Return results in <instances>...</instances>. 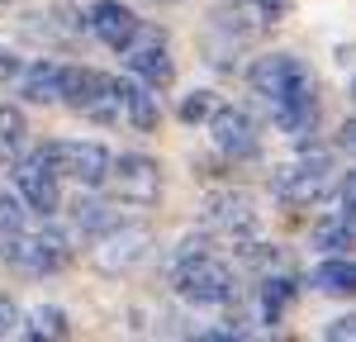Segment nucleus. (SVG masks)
I'll return each instance as SVG.
<instances>
[{
	"mask_svg": "<svg viewBox=\"0 0 356 342\" xmlns=\"http://www.w3.org/2000/svg\"><path fill=\"white\" fill-rule=\"evenodd\" d=\"M110 90H114V110L124 114L134 129H143V133H147V129H157L162 110H157V100L147 95V86L124 81V76H119V81H110Z\"/></svg>",
	"mask_w": 356,
	"mask_h": 342,
	"instance_id": "14",
	"label": "nucleus"
},
{
	"mask_svg": "<svg viewBox=\"0 0 356 342\" xmlns=\"http://www.w3.org/2000/svg\"><path fill=\"white\" fill-rule=\"evenodd\" d=\"M0 256L10 266L29 271V276H48V271H62L72 261V243H67L62 228H38V233L19 228L10 243H0Z\"/></svg>",
	"mask_w": 356,
	"mask_h": 342,
	"instance_id": "3",
	"label": "nucleus"
},
{
	"mask_svg": "<svg viewBox=\"0 0 356 342\" xmlns=\"http://www.w3.org/2000/svg\"><path fill=\"white\" fill-rule=\"evenodd\" d=\"M15 186H19L24 204H29V209H38L43 219H48L57 204H62V195H57V171H53V162L43 157V147H38L33 157H24V162H19V171H15Z\"/></svg>",
	"mask_w": 356,
	"mask_h": 342,
	"instance_id": "11",
	"label": "nucleus"
},
{
	"mask_svg": "<svg viewBox=\"0 0 356 342\" xmlns=\"http://www.w3.org/2000/svg\"><path fill=\"white\" fill-rule=\"evenodd\" d=\"M176 290L191 300V304H228L233 295H238V281H233V271L223 266L219 256L204 252V238L200 243H181V252H176Z\"/></svg>",
	"mask_w": 356,
	"mask_h": 342,
	"instance_id": "2",
	"label": "nucleus"
},
{
	"mask_svg": "<svg viewBox=\"0 0 356 342\" xmlns=\"http://www.w3.org/2000/svg\"><path fill=\"white\" fill-rule=\"evenodd\" d=\"M72 333V323H67V314L62 309H33L29 314V338H67Z\"/></svg>",
	"mask_w": 356,
	"mask_h": 342,
	"instance_id": "21",
	"label": "nucleus"
},
{
	"mask_svg": "<svg viewBox=\"0 0 356 342\" xmlns=\"http://www.w3.org/2000/svg\"><path fill=\"white\" fill-rule=\"evenodd\" d=\"M147 243H152V233L138 224H114L100 233V247H95V266L100 271H110V276H119V271H129V266H138L143 256H147Z\"/></svg>",
	"mask_w": 356,
	"mask_h": 342,
	"instance_id": "8",
	"label": "nucleus"
},
{
	"mask_svg": "<svg viewBox=\"0 0 356 342\" xmlns=\"http://www.w3.org/2000/svg\"><path fill=\"white\" fill-rule=\"evenodd\" d=\"M19 228H29V224H24V209H19V200L0 190V243H10Z\"/></svg>",
	"mask_w": 356,
	"mask_h": 342,
	"instance_id": "22",
	"label": "nucleus"
},
{
	"mask_svg": "<svg viewBox=\"0 0 356 342\" xmlns=\"http://www.w3.org/2000/svg\"><path fill=\"white\" fill-rule=\"evenodd\" d=\"M24 133H29V124H24V114L19 110H0V162H10V157H19V147H24Z\"/></svg>",
	"mask_w": 356,
	"mask_h": 342,
	"instance_id": "19",
	"label": "nucleus"
},
{
	"mask_svg": "<svg viewBox=\"0 0 356 342\" xmlns=\"http://www.w3.org/2000/svg\"><path fill=\"white\" fill-rule=\"evenodd\" d=\"M43 157L53 162L57 176H72L81 186H105V171H110V152L100 142H48Z\"/></svg>",
	"mask_w": 356,
	"mask_h": 342,
	"instance_id": "7",
	"label": "nucleus"
},
{
	"mask_svg": "<svg viewBox=\"0 0 356 342\" xmlns=\"http://www.w3.org/2000/svg\"><path fill=\"white\" fill-rule=\"evenodd\" d=\"M119 224V214H114L110 204H100V200H76V228L81 233H105V228Z\"/></svg>",
	"mask_w": 356,
	"mask_h": 342,
	"instance_id": "20",
	"label": "nucleus"
},
{
	"mask_svg": "<svg viewBox=\"0 0 356 342\" xmlns=\"http://www.w3.org/2000/svg\"><path fill=\"white\" fill-rule=\"evenodd\" d=\"M252 90L275 110V124L285 133L304 138L314 129V119H318V86H314V76H309V67L300 57H290V53L261 57L252 67Z\"/></svg>",
	"mask_w": 356,
	"mask_h": 342,
	"instance_id": "1",
	"label": "nucleus"
},
{
	"mask_svg": "<svg viewBox=\"0 0 356 342\" xmlns=\"http://www.w3.org/2000/svg\"><path fill=\"white\" fill-rule=\"evenodd\" d=\"M15 328H19V304H15V300H5V295H0V338H10V333H15Z\"/></svg>",
	"mask_w": 356,
	"mask_h": 342,
	"instance_id": "24",
	"label": "nucleus"
},
{
	"mask_svg": "<svg viewBox=\"0 0 356 342\" xmlns=\"http://www.w3.org/2000/svg\"><path fill=\"white\" fill-rule=\"evenodd\" d=\"M257 5H261V15H266V19H280V15L290 10V0H257Z\"/></svg>",
	"mask_w": 356,
	"mask_h": 342,
	"instance_id": "26",
	"label": "nucleus"
},
{
	"mask_svg": "<svg viewBox=\"0 0 356 342\" xmlns=\"http://www.w3.org/2000/svg\"><path fill=\"white\" fill-rule=\"evenodd\" d=\"M57 72H62V67L33 62L29 76H24V100H33V105H53L57 100Z\"/></svg>",
	"mask_w": 356,
	"mask_h": 342,
	"instance_id": "18",
	"label": "nucleus"
},
{
	"mask_svg": "<svg viewBox=\"0 0 356 342\" xmlns=\"http://www.w3.org/2000/svg\"><path fill=\"white\" fill-rule=\"evenodd\" d=\"M57 100L72 105L76 114H90V119H114V90L110 76L100 72H86V67H62L57 72Z\"/></svg>",
	"mask_w": 356,
	"mask_h": 342,
	"instance_id": "5",
	"label": "nucleus"
},
{
	"mask_svg": "<svg viewBox=\"0 0 356 342\" xmlns=\"http://www.w3.org/2000/svg\"><path fill=\"white\" fill-rule=\"evenodd\" d=\"M209 133H214V142H219L223 157H257V124H252V114L238 110V105H214V114H209Z\"/></svg>",
	"mask_w": 356,
	"mask_h": 342,
	"instance_id": "9",
	"label": "nucleus"
},
{
	"mask_svg": "<svg viewBox=\"0 0 356 342\" xmlns=\"http://www.w3.org/2000/svg\"><path fill=\"white\" fill-rule=\"evenodd\" d=\"M129 53V72H134L138 81H147V86H171L176 81V67H171V53H166V43L152 33V28H143L138 24V33H134V43L124 48Z\"/></svg>",
	"mask_w": 356,
	"mask_h": 342,
	"instance_id": "10",
	"label": "nucleus"
},
{
	"mask_svg": "<svg viewBox=\"0 0 356 342\" xmlns=\"http://www.w3.org/2000/svg\"><path fill=\"white\" fill-rule=\"evenodd\" d=\"M290 300H295V281L290 276H266L261 281V318L266 323H280V314L290 309Z\"/></svg>",
	"mask_w": 356,
	"mask_h": 342,
	"instance_id": "16",
	"label": "nucleus"
},
{
	"mask_svg": "<svg viewBox=\"0 0 356 342\" xmlns=\"http://www.w3.org/2000/svg\"><path fill=\"white\" fill-rule=\"evenodd\" d=\"M90 33L105 43V48H114V53H124L129 43H134V33H138V15L124 5V0H100L95 10H90Z\"/></svg>",
	"mask_w": 356,
	"mask_h": 342,
	"instance_id": "12",
	"label": "nucleus"
},
{
	"mask_svg": "<svg viewBox=\"0 0 356 342\" xmlns=\"http://www.w3.org/2000/svg\"><path fill=\"white\" fill-rule=\"evenodd\" d=\"M314 243H318V247H332V252L352 247V214H347V209H332L328 219H318V228H314Z\"/></svg>",
	"mask_w": 356,
	"mask_h": 342,
	"instance_id": "17",
	"label": "nucleus"
},
{
	"mask_svg": "<svg viewBox=\"0 0 356 342\" xmlns=\"http://www.w3.org/2000/svg\"><path fill=\"white\" fill-rule=\"evenodd\" d=\"M223 5H243V0H223Z\"/></svg>",
	"mask_w": 356,
	"mask_h": 342,
	"instance_id": "28",
	"label": "nucleus"
},
{
	"mask_svg": "<svg viewBox=\"0 0 356 342\" xmlns=\"http://www.w3.org/2000/svg\"><path fill=\"white\" fill-rule=\"evenodd\" d=\"M356 328H352V318H332V328H328V338H352Z\"/></svg>",
	"mask_w": 356,
	"mask_h": 342,
	"instance_id": "27",
	"label": "nucleus"
},
{
	"mask_svg": "<svg viewBox=\"0 0 356 342\" xmlns=\"http://www.w3.org/2000/svg\"><path fill=\"white\" fill-rule=\"evenodd\" d=\"M314 285H318L323 295H352L356 290V266L342 261V256H332V261H323V266L314 271Z\"/></svg>",
	"mask_w": 356,
	"mask_h": 342,
	"instance_id": "15",
	"label": "nucleus"
},
{
	"mask_svg": "<svg viewBox=\"0 0 356 342\" xmlns=\"http://www.w3.org/2000/svg\"><path fill=\"white\" fill-rule=\"evenodd\" d=\"M204 224L214 228V233H223V238H233L238 247L257 238V214H252L247 200H238V195H214L204 204Z\"/></svg>",
	"mask_w": 356,
	"mask_h": 342,
	"instance_id": "13",
	"label": "nucleus"
},
{
	"mask_svg": "<svg viewBox=\"0 0 356 342\" xmlns=\"http://www.w3.org/2000/svg\"><path fill=\"white\" fill-rule=\"evenodd\" d=\"M214 105H219V100H214L209 90H195V95L181 100V119H186V124H200V119H209V114H214Z\"/></svg>",
	"mask_w": 356,
	"mask_h": 342,
	"instance_id": "23",
	"label": "nucleus"
},
{
	"mask_svg": "<svg viewBox=\"0 0 356 342\" xmlns=\"http://www.w3.org/2000/svg\"><path fill=\"white\" fill-rule=\"evenodd\" d=\"M332 186V162L328 152H309L300 162H290V167H275L271 176V190L285 204H314V200H323Z\"/></svg>",
	"mask_w": 356,
	"mask_h": 342,
	"instance_id": "4",
	"label": "nucleus"
},
{
	"mask_svg": "<svg viewBox=\"0 0 356 342\" xmlns=\"http://www.w3.org/2000/svg\"><path fill=\"white\" fill-rule=\"evenodd\" d=\"M10 76H19V57L0 48V81H10Z\"/></svg>",
	"mask_w": 356,
	"mask_h": 342,
	"instance_id": "25",
	"label": "nucleus"
},
{
	"mask_svg": "<svg viewBox=\"0 0 356 342\" xmlns=\"http://www.w3.org/2000/svg\"><path fill=\"white\" fill-rule=\"evenodd\" d=\"M105 181H114V195L129 204H157V195H162V171L143 152H124L119 162H110Z\"/></svg>",
	"mask_w": 356,
	"mask_h": 342,
	"instance_id": "6",
	"label": "nucleus"
}]
</instances>
